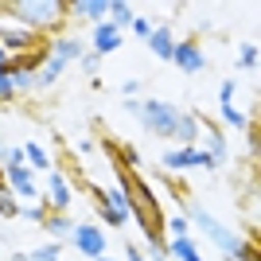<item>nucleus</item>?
<instances>
[{
	"mask_svg": "<svg viewBox=\"0 0 261 261\" xmlns=\"http://www.w3.org/2000/svg\"><path fill=\"white\" fill-rule=\"evenodd\" d=\"M47 211L51 215H66L70 203H74V191H70V179L66 172H47V195H43Z\"/></svg>",
	"mask_w": 261,
	"mask_h": 261,
	"instance_id": "9d476101",
	"label": "nucleus"
},
{
	"mask_svg": "<svg viewBox=\"0 0 261 261\" xmlns=\"http://www.w3.org/2000/svg\"><path fill=\"white\" fill-rule=\"evenodd\" d=\"M43 230L51 234V242H70V234H74V218H70V215H47Z\"/></svg>",
	"mask_w": 261,
	"mask_h": 261,
	"instance_id": "6ab92c4d",
	"label": "nucleus"
},
{
	"mask_svg": "<svg viewBox=\"0 0 261 261\" xmlns=\"http://www.w3.org/2000/svg\"><path fill=\"white\" fill-rule=\"evenodd\" d=\"M23 261H63V242H43L23 253Z\"/></svg>",
	"mask_w": 261,
	"mask_h": 261,
	"instance_id": "5701e85b",
	"label": "nucleus"
},
{
	"mask_svg": "<svg viewBox=\"0 0 261 261\" xmlns=\"http://www.w3.org/2000/svg\"><path fill=\"white\" fill-rule=\"evenodd\" d=\"M47 51L59 59V63H78L82 55H86V43L82 39H74V35H55V39H47Z\"/></svg>",
	"mask_w": 261,
	"mask_h": 261,
	"instance_id": "4468645a",
	"label": "nucleus"
},
{
	"mask_svg": "<svg viewBox=\"0 0 261 261\" xmlns=\"http://www.w3.org/2000/svg\"><path fill=\"white\" fill-rule=\"evenodd\" d=\"M152 28H156V23L148 20V16H133V23H129V32H125V35H137V39L144 43V39L152 35Z\"/></svg>",
	"mask_w": 261,
	"mask_h": 261,
	"instance_id": "cd10ccee",
	"label": "nucleus"
},
{
	"mask_svg": "<svg viewBox=\"0 0 261 261\" xmlns=\"http://www.w3.org/2000/svg\"><path fill=\"white\" fill-rule=\"evenodd\" d=\"M234 94H238V78H226L218 86V106H234Z\"/></svg>",
	"mask_w": 261,
	"mask_h": 261,
	"instance_id": "7c9ffc66",
	"label": "nucleus"
},
{
	"mask_svg": "<svg viewBox=\"0 0 261 261\" xmlns=\"http://www.w3.org/2000/svg\"><path fill=\"white\" fill-rule=\"evenodd\" d=\"M121 152H125V164H129V172H141V152H137V148H133V144H129V148H121Z\"/></svg>",
	"mask_w": 261,
	"mask_h": 261,
	"instance_id": "473e14b6",
	"label": "nucleus"
},
{
	"mask_svg": "<svg viewBox=\"0 0 261 261\" xmlns=\"http://www.w3.org/2000/svg\"><path fill=\"white\" fill-rule=\"evenodd\" d=\"M66 16L70 20H86L90 28L109 16V0H66Z\"/></svg>",
	"mask_w": 261,
	"mask_h": 261,
	"instance_id": "9b49d317",
	"label": "nucleus"
},
{
	"mask_svg": "<svg viewBox=\"0 0 261 261\" xmlns=\"http://www.w3.org/2000/svg\"><path fill=\"white\" fill-rule=\"evenodd\" d=\"M121 47H125V32H121V28H113L109 20H101V23H94V28H90V43H86V51H94L98 59H106V55L121 51Z\"/></svg>",
	"mask_w": 261,
	"mask_h": 261,
	"instance_id": "6e6552de",
	"label": "nucleus"
},
{
	"mask_svg": "<svg viewBox=\"0 0 261 261\" xmlns=\"http://www.w3.org/2000/svg\"><path fill=\"white\" fill-rule=\"evenodd\" d=\"M66 74V63H59L51 51H47V59L39 63V70H35V90H51L59 86V78Z\"/></svg>",
	"mask_w": 261,
	"mask_h": 261,
	"instance_id": "dca6fc26",
	"label": "nucleus"
},
{
	"mask_svg": "<svg viewBox=\"0 0 261 261\" xmlns=\"http://www.w3.org/2000/svg\"><path fill=\"white\" fill-rule=\"evenodd\" d=\"M47 215H51V211H47L43 199H39V203H20V218H23V222H35V226H43Z\"/></svg>",
	"mask_w": 261,
	"mask_h": 261,
	"instance_id": "b1692460",
	"label": "nucleus"
},
{
	"mask_svg": "<svg viewBox=\"0 0 261 261\" xmlns=\"http://www.w3.org/2000/svg\"><path fill=\"white\" fill-rule=\"evenodd\" d=\"M8 63H12V55L4 51V47H0V70H8Z\"/></svg>",
	"mask_w": 261,
	"mask_h": 261,
	"instance_id": "4c0bfd02",
	"label": "nucleus"
},
{
	"mask_svg": "<svg viewBox=\"0 0 261 261\" xmlns=\"http://www.w3.org/2000/svg\"><path fill=\"white\" fill-rule=\"evenodd\" d=\"M8 82H12V90H16V98H23V94H32V90H35V70L8 63Z\"/></svg>",
	"mask_w": 261,
	"mask_h": 261,
	"instance_id": "a211bd4d",
	"label": "nucleus"
},
{
	"mask_svg": "<svg viewBox=\"0 0 261 261\" xmlns=\"http://www.w3.org/2000/svg\"><path fill=\"white\" fill-rule=\"evenodd\" d=\"M0 16L23 23L35 35H43L66 20V0H12V4H0Z\"/></svg>",
	"mask_w": 261,
	"mask_h": 261,
	"instance_id": "f03ea898",
	"label": "nucleus"
},
{
	"mask_svg": "<svg viewBox=\"0 0 261 261\" xmlns=\"http://www.w3.org/2000/svg\"><path fill=\"white\" fill-rule=\"evenodd\" d=\"M203 137V121H199V109H179V121H175L172 141L175 144H199Z\"/></svg>",
	"mask_w": 261,
	"mask_h": 261,
	"instance_id": "ddd939ff",
	"label": "nucleus"
},
{
	"mask_svg": "<svg viewBox=\"0 0 261 261\" xmlns=\"http://www.w3.org/2000/svg\"><path fill=\"white\" fill-rule=\"evenodd\" d=\"M90 195H94V215H98V226L101 230H121L125 226V222H121V215H113V211H109V203H106V195H101L98 187H90Z\"/></svg>",
	"mask_w": 261,
	"mask_h": 261,
	"instance_id": "f3484780",
	"label": "nucleus"
},
{
	"mask_svg": "<svg viewBox=\"0 0 261 261\" xmlns=\"http://www.w3.org/2000/svg\"><path fill=\"white\" fill-rule=\"evenodd\" d=\"M144 47L160 59V63H172V51H175V28L172 23H156L152 28V35L144 39Z\"/></svg>",
	"mask_w": 261,
	"mask_h": 261,
	"instance_id": "f8f14e48",
	"label": "nucleus"
},
{
	"mask_svg": "<svg viewBox=\"0 0 261 261\" xmlns=\"http://www.w3.org/2000/svg\"><path fill=\"white\" fill-rule=\"evenodd\" d=\"M125 261H144V253H141V246H137V242H129V246H125Z\"/></svg>",
	"mask_w": 261,
	"mask_h": 261,
	"instance_id": "c9c22d12",
	"label": "nucleus"
},
{
	"mask_svg": "<svg viewBox=\"0 0 261 261\" xmlns=\"http://www.w3.org/2000/svg\"><path fill=\"white\" fill-rule=\"evenodd\" d=\"M164 230H168V238H184V234H191V222H187L184 215H172L164 222Z\"/></svg>",
	"mask_w": 261,
	"mask_h": 261,
	"instance_id": "c85d7f7f",
	"label": "nucleus"
},
{
	"mask_svg": "<svg viewBox=\"0 0 261 261\" xmlns=\"http://www.w3.org/2000/svg\"><path fill=\"white\" fill-rule=\"evenodd\" d=\"M218 117H222L226 129H238V133H250L253 129V117H246L238 106H218Z\"/></svg>",
	"mask_w": 261,
	"mask_h": 261,
	"instance_id": "4be33fe9",
	"label": "nucleus"
},
{
	"mask_svg": "<svg viewBox=\"0 0 261 261\" xmlns=\"http://www.w3.org/2000/svg\"><path fill=\"white\" fill-rule=\"evenodd\" d=\"M164 250H168V261H203L195 238L184 234V238H164Z\"/></svg>",
	"mask_w": 261,
	"mask_h": 261,
	"instance_id": "2eb2a0df",
	"label": "nucleus"
},
{
	"mask_svg": "<svg viewBox=\"0 0 261 261\" xmlns=\"http://www.w3.org/2000/svg\"><path fill=\"white\" fill-rule=\"evenodd\" d=\"M172 63L179 66L184 74H203V70H207V51H203L199 39H175Z\"/></svg>",
	"mask_w": 261,
	"mask_h": 261,
	"instance_id": "1a4fd4ad",
	"label": "nucleus"
},
{
	"mask_svg": "<svg viewBox=\"0 0 261 261\" xmlns=\"http://www.w3.org/2000/svg\"><path fill=\"white\" fill-rule=\"evenodd\" d=\"M39 43H43V35H35V32H28L23 23L0 16V47H4L12 59H16V55H32Z\"/></svg>",
	"mask_w": 261,
	"mask_h": 261,
	"instance_id": "39448f33",
	"label": "nucleus"
},
{
	"mask_svg": "<svg viewBox=\"0 0 261 261\" xmlns=\"http://www.w3.org/2000/svg\"><path fill=\"white\" fill-rule=\"evenodd\" d=\"M141 78H129V82H125V86H121V94H125V98H141Z\"/></svg>",
	"mask_w": 261,
	"mask_h": 261,
	"instance_id": "72a5a7b5",
	"label": "nucleus"
},
{
	"mask_svg": "<svg viewBox=\"0 0 261 261\" xmlns=\"http://www.w3.org/2000/svg\"><path fill=\"white\" fill-rule=\"evenodd\" d=\"M184 218L191 222V226L203 230V234L215 242V250L222 253L226 261H257L253 238H246V234H234L230 226H222V222H218V218L211 215L203 203H187V207H184Z\"/></svg>",
	"mask_w": 261,
	"mask_h": 261,
	"instance_id": "f257e3e1",
	"label": "nucleus"
},
{
	"mask_svg": "<svg viewBox=\"0 0 261 261\" xmlns=\"http://www.w3.org/2000/svg\"><path fill=\"white\" fill-rule=\"evenodd\" d=\"M0 218H20V199L8 191L4 179H0Z\"/></svg>",
	"mask_w": 261,
	"mask_h": 261,
	"instance_id": "393cba45",
	"label": "nucleus"
},
{
	"mask_svg": "<svg viewBox=\"0 0 261 261\" xmlns=\"http://www.w3.org/2000/svg\"><path fill=\"white\" fill-rule=\"evenodd\" d=\"M94 261H121V257H109V253H101V257H94Z\"/></svg>",
	"mask_w": 261,
	"mask_h": 261,
	"instance_id": "58836bf2",
	"label": "nucleus"
},
{
	"mask_svg": "<svg viewBox=\"0 0 261 261\" xmlns=\"http://www.w3.org/2000/svg\"><path fill=\"white\" fill-rule=\"evenodd\" d=\"M133 16H137V8H133L129 0H109V16H106V20L113 23V28H121V32H129Z\"/></svg>",
	"mask_w": 261,
	"mask_h": 261,
	"instance_id": "412c9836",
	"label": "nucleus"
},
{
	"mask_svg": "<svg viewBox=\"0 0 261 261\" xmlns=\"http://www.w3.org/2000/svg\"><path fill=\"white\" fill-rule=\"evenodd\" d=\"M4 184H8V191L20 203H39L43 199V191H39V184H35V172L28 168V164H16V168H4Z\"/></svg>",
	"mask_w": 261,
	"mask_h": 261,
	"instance_id": "0eeeda50",
	"label": "nucleus"
},
{
	"mask_svg": "<svg viewBox=\"0 0 261 261\" xmlns=\"http://www.w3.org/2000/svg\"><path fill=\"white\" fill-rule=\"evenodd\" d=\"M121 109H125V113H133V117H137V109H141V98H125V106H121Z\"/></svg>",
	"mask_w": 261,
	"mask_h": 261,
	"instance_id": "e433bc0d",
	"label": "nucleus"
},
{
	"mask_svg": "<svg viewBox=\"0 0 261 261\" xmlns=\"http://www.w3.org/2000/svg\"><path fill=\"white\" fill-rule=\"evenodd\" d=\"M23 164H28L32 172H51V152H47L43 144L28 141V144H23Z\"/></svg>",
	"mask_w": 261,
	"mask_h": 261,
	"instance_id": "aec40b11",
	"label": "nucleus"
},
{
	"mask_svg": "<svg viewBox=\"0 0 261 261\" xmlns=\"http://www.w3.org/2000/svg\"><path fill=\"white\" fill-rule=\"evenodd\" d=\"M74 152H78V156H94V152H98V144H94V141H78Z\"/></svg>",
	"mask_w": 261,
	"mask_h": 261,
	"instance_id": "f704fd0d",
	"label": "nucleus"
},
{
	"mask_svg": "<svg viewBox=\"0 0 261 261\" xmlns=\"http://www.w3.org/2000/svg\"><path fill=\"white\" fill-rule=\"evenodd\" d=\"M238 70H246V74L257 70V43H242L238 47Z\"/></svg>",
	"mask_w": 261,
	"mask_h": 261,
	"instance_id": "bb28decb",
	"label": "nucleus"
},
{
	"mask_svg": "<svg viewBox=\"0 0 261 261\" xmlns=\"http://www.w3.org/2000/svg\"><path fill=\"white\" fill-rule=\"evenodd\" d=\"M137 121L144 125V133H148V137L172 141L175 121H179V106H172V101H164V98H144L141 109H137Z\"/></svg>",
	"mask_w": 261,
	"mask_h": 261,
	"instance_id": "7ed1b4c3",
	"label": "nucleus"
},
{
	"mask_svg": "<svg viewBox=\"0 0 261 261\" xmlns=\"http://www.w3.org/2000/svg\"><path fill=\"white\" fill-rule=\"evenodd\" d=\"M78 66H82V70H86V78L94 82V78H98V70H101V59H98L94 51H86L82 59H78Z\"/></svg>",
	"mask_w": 261,
	"mask_h": 261,
	"instance_id": "c756f323",
	"label": "nucleus"
},
{
	"mask_svg": "<svg viewBox=\"0 0 261 261\" xmlns=\"http://www.w3.org/2000/svg\"><path fill=\"white\" fill-rule=\"evenodd\" d=\"M16 164H23V144H4L0 141V172H4V168H16Z\"/></svg>",
	"mask_w": 261,
	"mask_h": 261,
	"instance_id": "a878e982",
	"label": "nucleus"
},
{
	"mask_svg": "<svg viewBox=\"0 0 261 261\" xmlns=\"http://www.w3.org/2000/svg\"><path fill=\"white\" fill-rule=\"evenodd\" d=\"M70 246H74L82 257H101L109 250V234L98 226V222H74V234H70Z\"/></svg>",
	"mask_w": 261,
	"mask_h": 261,
	"instance_id": "423d86ee",
	"label": "nucleus"
},
{
	"mask_svg": "<svg viewBox=\"0 0 261 261\" xmlns=\"http://www.w3.org/2000/svg\"><path fill=\"white\" fill-rule=\"evenodd\" d=\"M160 164L168 172H215V160L199 144H172V148H164Z\"/></svg>",
	"mask_w": 261,
	"mask_h": 261,
	"instance_id": "20e7f679",
	"label": "nucleus"
},
{
	"mask_svg": "<svg viewBox=\"0 0 261 261\" xmlns=\"http://www.w3.org/2000/svg\"><path fill=\"white\" fill-rule=\"evenodd\" d=\"M8 101H16V90L8 82V70H0V106H8Z\"/></svg>",
	"mask_w": 261,
	"mask_h": 261,
	"instance_id": "2f4dec72",
	"label": "nucleus"
}]
</instances>
